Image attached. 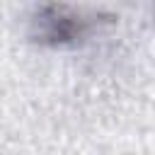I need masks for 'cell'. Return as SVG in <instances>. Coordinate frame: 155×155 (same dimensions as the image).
<instances>
[{"label":"cell","instance_id":"1","mask_svg":"<svg viewBox=\"0 0 155 155\" xmlns=\"http://www.w3.org/2000/svg\"><path fill=\"white\" fill-rule=\"evenodd\" d=\"M41 27H44V36L53 44L70 41L75 34H80V19L63 10H48L41 17Z\"/></svg>","mask_w":155,"mask_h":155}]
</instances>
